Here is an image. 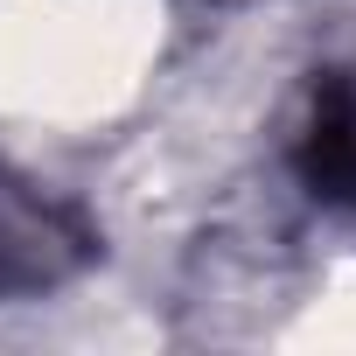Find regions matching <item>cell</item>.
<instances>
[{
	"instance_id": "1",
	"label": "cell",
	"mask_w": 356,
	"mask_h": 356,
	"mask_svg": "<svg viewBox=\"0 0 356 356\" xmlns=\"http://www.w3.org/2000/svg\"><path fill=\"white\" fill-rule=\"evenodd\" d=\"M293 168H300L307 196H321L335 210H356V77L349 70H321L314 77Z\"/></svg>"
}]
</instances>
